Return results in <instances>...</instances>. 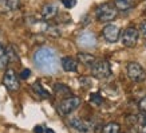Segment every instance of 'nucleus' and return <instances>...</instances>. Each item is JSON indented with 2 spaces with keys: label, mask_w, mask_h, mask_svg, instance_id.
Segmentation results:
<instances>
[{
  "label": "nucleus",
  "mask_w": 146,
  "mask_h": 133,
  "mask_svg": "<svg viewBox=\"0 0 146 133\" xmlns=\"http://www.w3.org/2000/svg\"><path fill=\"white\" fill-rule=\"evenodd\" d=\"M54 90H55V93L59 94V96H70L71 94V89L68 86H66L64 84H60V82H58V84L54 85Z\"/></svg>",
  "instance_id": "obj_15"
},
{
  "label": "nucleus",
  "mask_w": 146,
  "mask_h": 133,
  "mask_svg": "<svg viewBox=\"0 0 146 133\" xmlns=\"http://www.w3.org/2000/svg\"><path fill=\"white\" fill-rule=\"evenodd\" d=\"M135 4V0H115L114 5L119 11H127Z\"/></svg>",
  "instance_id": "obj_13"
},
{
  "label": "nucleus",
  "mask_w": 146,
  "mask_h": 133,
  "mask_svg": "<svg viewBox=\"0 0 146 133\" xmlns=\"http://www.w3.org/2000/svg\"><path fill=\"white\" fill-rule=\"evenodd\" d=\"M119 27L110 23V24H106L103 27V31H102V35L103 38L109 42V43H115L118 38H119Z\"/></svg>",
  "instance_id": "obj_8"
},
{
  "label": "nucleus",
  "mask_w": 146,
  "mask_h": 133,
  "mask_svg": "<svg viewBox=\"0 0 146 133\" xmlns=\"http://www.w3.org/2000/svg\"><path fill=\"white\" fill-rule=\"evenodd\" d=\"M34 133H44V129H43V126L38 125V126L34 128Z\"/></svg>",
  "instance_id": "obj_29"
},
{
  "label": "nucleus",
  "mask_w": 146,
  "mask_h": 133,
  "mask_svg": "<svg viewBox=\"0 0 146 133\" xmlns=\"http://www.w3.org/2000/svg\"><path fill=\"white\" fill-rule=\"evenodd\" d=\"M78 44L80 47H83V49H91V47H95L97 38H95L93 32H83L78 38Z\"/></svg>",
  "instance_id": "obj_9"
},
{
  "label": "nucleus",
  "mask_w": 146,
  "mask_h": 133,
  "mask_svg": "<svg viewBox=\"0 0 146 133\" xmlns=\"http://www.w3.org/2000/svg\"><path fill=\"white\" fill-rule=\"evenodd\" d=\"M141 32L143 36H146V22H143L141 24Z\"/></svg>",
  "instance_id": "obj_30"
},
{
  "label": "nucleus",
  "mask_w": 146,
  "mask_h": 133,
  "mask_svg": "<svg viewBox=\"0 0 146 133\" xmlns=\"http://www.w3.org/2000/svg\"><path fill=\"white\" fill-rule=\"evenodd\" d=\"M62 3L64 4L66 8H72L76 4V0H62Z\"/></svg>",
  "instance_id": "obj_27"
},
{
  "label": "nucleus",
  "mask_w": 146,
  "mask_h": 133,
  "mask_svg": "<svg viewBox=\"0 0 146 133\" xmlns=\"http://www.w3.org/2000/svg\"><path fill=\"white\" fill-rule=\"evenodd\" d=\"M90 101L93 102L94 105H102V102H103V98L101 97V94H98V93H93L91 96H90Z\"/></svg>",
  "instance_id": "obj_21"
},
{
  "label": "nucleus",
  "mask_w": 146,
  "mask_h": 133,
  "mask_svg": "<svg viewBox=\"0 0 146 133\" xmlns=\"http://www.w3.org/2000/svg\"><path fill=\"white\" fill-rule=\"evenodd\" d=\"M80 98L79 97H67L64 98L62 102H60V105H59V113L62 116H68L70 113H72L74 110H76L80 105Z\"/></svg>",
  "instance_id": "obj_4"
},
{
  "label": "nucleus",
  "mask_w": 146,
  "mask_h": 133,
  "mask_svg": "<svg viewBox=\"0 0 146 133\" xmlns=\"http://www.w3.org/2000/svg\"><path fill=\"white\" fill-rule=\"evenodd\" d=\"M46 32H47L48 35H51V36H59V35H60L59 28H56V27H54V26H48V27H47Z\"/></svg>",
  "instance_id": "obj_23"
},
{
  "label": "nucleus",
  "mask_w": 146,
  "mask_h": 133,
  "mask_svg": "<svg viewBox=\"0 0 146 133\" xmlns=\"http://www.w3.org/2000/svg\"><path fill=\"white\" fill-rule=\"evenodd\" d=\"M79 84H80V86H83V88H91V86H93V81L90 80V78H87V77H80Z\"/></svg>",
  "instance_id": "obj_22"
},
{
  "label": "nucleus",
  "mask_w": 146,
  "mask_h": 133,
  "mask_svg": "<svg viewBox=\"0 0 146 133\" xmlns=\"http://www.w3.org/2000/svg\"><path fill=\"white\" fill-rule=\"evenodd\" d=\"M31 76V70L30 69H23L22 73H20V78L22 80H27V78H30Z\"/></svg>",
  "instance_id": "obj_26"
},
{
  "label": "nucleus",
  "mask_w": 146,
  "mask_h": 133,
  "mask_svg": "<svg viewBox=\"0 0 146 133\" xmlns=\"http://www.w3.org/2000/svg\"><path fill=\"white\" fill-rule=\"evenodd\" d=\"M70 125L74 129L79 130V132H83V133H90L93 130V128H91L93 125L90 124V122H87V121L79 118V117H72L70 120Z\"/></svg>",
  "instance_id": "obj_10"
},
{
  "label": "nucleus",
  "mask_w": 146,
  "mask_h": 133,
  "mask_svg": "<svg viewBox=\"0 0 146 133\" xmlns=\"http://www.w3.org/2000/svg\"><path fill=\"white\" fill-rule=\"evenodd\" d=\"M127 76H129V78L131 81H134V82H139V81L145 80L146 73L139 63L130 62L127 65Z\"/></svg>",
  "instance_id": "obj_7"
},
{
  "label": "nucleus",
  "mask_w": 146,
  "mask_h": 133,
  "mask_svg": "<svg viewBox=\"0 0 146 133\" xmlns=\"http://www.w3.org/2000/svg\"><path fill=\"white\" fill-rule=\"evenodd\" d=\"M60 65H62L63 70L64 71H76L78 70V62H76L74 58L71 57H64L60 59Z\"/></svg>",
  "instance_id": "obj_12"
},
{
  "label": "nucleus",
  "mask_w": 146,
  "mask_h": 133,
  "mask_svg": "<svg viewBox=\"0 0 146 133\" xmlns=\"http://www.w3.org/2000/svg\"><path fill=\"white\" fill-rule=\"evenodd\" d=\"M117 15H118V9L115 8V5H113L111 3H103L95 11V16L102 23H107L114 20L117 18Z\"/></svg>",
  "instance_id": "obj_2"
},
{
  "label": "nucleus",
  "mask_w": 146,
  "mask_h": 133,
  "mask_svg": "<svg viewBox=\"0 0 146 133\" xmlns=\"http://www.w3.org/2000/svg\"><path fill=\"white\" fill-rule=\"evenodd\" d=\"M34 62H35V66L46 74H55L59 69L56 53L48 47H42L36 50L34 54Z\"/></svg>",
  "instance_id": "obj_1"
},
{
  "label": "nucleus",
  "mask_w": 146,
  "mask_h": 133,
  "mask_svg": "<svg viewBox=\"0 0 146 133\" xmlns=\"http://www.w3.org/2000/svg\"><path fill=\"white\" fill-rule=\"evenodd\" d=\"M11 9L8 7V3H7V0H0V13H7L9 12Z\"/></svg>",
  "instance_id": "obj_25"
},
{
  "label": "nucleus",
  "mask_w": 146,
  "mask_h": 133,
  "mask_svg": "<svg viewBox=\"0 0 146 133\" xmlns=\"http://www.w3.org/2000/svg\"><path fill=\"white\" fill-rule=\"evenodd\" d=\"M8 62L9 61H8V57H7V53H5V49L0 43V69H5Z\"/></svg>",
  "instance_id": "obj_18"
},
{
  "label": "nucleus",
  "mask_w": 146,
  "mask_h": 133,
  "mask_svg": "<svg viewBox=\"0 0 146 133\" xmlns=\"http://www.w3.org/2000/svg\"><path fill=\"white\" fill-rule=\"evenodd\" d=\"M76 58H78V61H79L80 63H83V65H86V66H91V65L95 62V59H97L94 55L87 54V53H79Z\"/></svg>",
  "instance_id": "obj_14"
},
{
  "label": "nucleus",
  "mask_w": 146,
  "mask_h": 133,
  "mask_svg": "<svg viewBox=\"0 0 146 133\" xmlns=\"http://www.w3.org/2000/svg\"><path fill=\"white\" fill-rule=\"evenodd\" d=\"M5 53H7V57H8V61L11 62H18L19 61V58H18V55H16V53L13 51V49H12V46H8L7 49H5Z\"/></svg>",
  "instance_id": "obj_19"
},
{
  "label": "nucleus",
  "mask_w": 146,
  "mask_h": 133,
  "mask_svg": "<svg viewBox=\"0 0 146 133\" xmlns=\"http://www.w3.org/2000/svg\"><path fill=\"white\" fill-rule=\"evenodd\" d=\"M139 120V133H146V113L138 116Z\"/></svg>",
  "instance_id": "obj_20"
},
{
  "label": "nucleus",
  "mask_w": 146,
  "mask_h": 133,
  "mask_svg": "<svg viewBox=\"0 0 146 133\" xmlns=\"http://www.w3.org/2000/svg\"><path fill=\"white\" fill-rule=\"evenodd\" d=\"M138 35H139V32H138L137 28L134 26H129L121 36V42L125 47H134L137 44Z\"/></svg>",
  "instance_id": "obj_5"
},
{
  "label": "nucleus",
  "mask_w": 146,
  "mask_h": 133,
  "mask_svg": "<svg viewBox=\"0 0 146 133\" xmlns=\"http://www.w3.org/2000/svg\"><path fill=\"white\" fill-rule=\"evenodd\" d=\"M58 15V5L54 3H48L42 8V16L44 20H50V19L55 18Z\"/></svg>",
  "instance_id": "obj_11"
},
{
  "label": "nucleus",
  "mask_w": 146,
  "mask_h": 133,
  "mask_svg": "<svg viewBox=\"0 0 146 133\" xmlns=\"http://www.w3.org/2000/svg\"><path fill=\"white\" fill-rule=\"evenodd\" d=\"M32 89H34V92H35L36 94H39L42 98H50V93L39 82H34V84H32Z\"/></svg>",
  "instance_id": "obj_16"
},
{
  "label": "nucleus",
  "mask_w": 146,
  "mask_h": 133,
  "mask_svg": "<svg viewBox=\"0 0 146 133\" xmlns=\"http://www.w3.org/2000/svg\"><path fill=\"white\" fill-rule=\"evenodd\" d=\"M121 130V125L117 122H109L103 126L102 133H119Z\"/></svg>",
  "instance_id": "obj_17"
},
{
  "label": "nucleus",
  "mask_w": 146,
  "mask_h": 133,
  "mask_svg": "<svg viewBox=\"0 0 146 133\" xmlns=\"http://www.w3.org/2000/svg\"><path fill=\"white\" fill-rule=\"evenodd\" d=\"M7 3H8V7L11 11H15L20 7V0H7Z\"/></svg>",
  "instance_id": "obj_24"
},
{
  "label": "nucleus",
  "mask_w": 146,
  "mask_h": 133,
  "mask_svg": "<svg viewBox=\"0 0 146 133\" xmlns=\"http://www.w3.org/2000/svg\"><path fill=\"white\" fill-rule=\"evenodd\" d=\"M3 84L9 92H16L20 88V84H19V78L16 76V73L12 70V69H7L4 73V78H3Z\"/></svg>",
  "instance_id": "obj_6"
},
{
  "label": "nucleus",
  "mask_w": 146,
  "mask_h": 133,
  "mask_svg": "<svg viewBox=\"0 0 146 133\" xmlns=\"http://www.w3.org/2000/svg\"><path fill=\"white\" fill-rule=\"evenodd\" d=\"M44 132H46V133H55V132L52 130V129H50V128H47V129L44 130Z\"/></svg>",
  "instance_id": "obj_31"
},
{
  "label": "nucleus",
  "mask_w": 146,
  "mask_h": 133,
  "mask_svg": "<svg viewBox=\"0 0 146 133\" xmlns=\"http://www.w3.org/2000/svg\"><path fill=\"white\" fill-rule=\"evenodd\" d=\"M90 67H91V74L95 78L105 80V78H109L111 76V67L107 61H103V59H98L97 61L95 59V62Z\"/></svg>",
  "instance_id": "obj_3"
},
{
  "label": "nucleus",
  "mask_w": 146,
  "mask_h": 133,
  "mask_svg": "<svg viewBox=\"0 0 146 133\" xmlns=\"http://www.w3.org/2000/svg\"><path fill=\"white\" fill-rule=\"evenodd\" d=\"M139 110L142 112V113H146V97L145 98H142L141 101H139Z\"/></svg>",
  "instance_id": "obj_28"
}]
</instances>
